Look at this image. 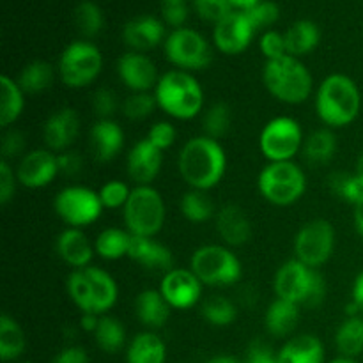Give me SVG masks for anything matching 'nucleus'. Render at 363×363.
Listing matches in <instances>:
<instances>
[{"label":"nucleus","mask_w":363,"mask_h":363,"mask_svg":"<svg viewBox=\"0 0 363 363\" xmlns=\"http://www.w3.org/2000/svg\"><path fill=\"white\" fill-rule=\"evenodd\" d=\"M119 108V101L112 89L99 87L92 96V110L98 119H112Z\"/></svg>","instance_id":"8fccbe9b"},{"label":"nucleus","mask_w":363,"mask_h":363,"mask_svg":"<svg viewBox=\"0 0 363 363\" xmlns=\"http://www.w3.org/2000/svg\"><path fill=\"white\" fill-rule=\"evenodd\" d=\"M300 321V305L275 298L264 314V326L269 335L289 337Z\"/></svg>","instance_id":"cd10ccee"},{"label":"nucleus","mask_w":363,"mask_h":363,"mask_svg":"<svg viewBox=\"0 0 363 363\" xmlns=\"http://www.w3.org/2000/svg\"><path fill=\"white\" fill-rule=\"evenodd\" d=\"M117 74L131 92L155 91L160 80L158 67L140 52H126L117 60Z\"/></svg>","instance_id":"f3484780"},{"label":"nucleus","mask_w":363,"mask_h":363,"mask_svg":"<svg viewBox=\"0 0 363 363\" xmlns=\"http://www.w3.org/2000/svg\"><path fill=\"white\" fill-rule=\"evenodd\" d=\"M353 301L363 314V269L357 275L353 284Z\"/></svg>","instance_id":"bf43d9fd"},{"label":"nucleus","mask_w":363,"mask_h":363,"mask_svg":"<svg viewBox=\"0 0 363 363\" xmlns=\"http://www.w3.org/2000/svg\"><path fill=\"white\" fill-rule=\"evenodd\" d=\"M131 245V234L126 229L108 227L101 230L94 241V250L105 261H119L128 257Z\"/></svg>","instance_id":"72a5a7b5"},{"label":"nucleus","mask_w":363,"mask_h":363,"mask_svg":"<svg viewBox=\"0 0 363 363\" xmlns=\"http://www.w3.org/2000/svg\"><path fill=\"white\" fill-rule=\"evenodd\" d=\"M243 363H277V354L266 344L254 342L248 350Z\"/></svg>","instance_id":"4d7b16f0"},{"label":"nucleus","mask_w":363,"mask_h":363,"mask_svg":"<svg viewBox=\"0 0 363 363\" xmlns=\"http://www.w3.org/2000/svg\"><path fill=\"white\" fill-rule=\"evenodd\" d=\"M170 311L172 307L169 301L163 298L160 289H145L135 300V314L137 319L145 326L147 330L155 332V330L163 328L170 318Z\"/></svg>","instance_id":"a878e982"},{"label":"nucleus","mask_w":363,"mask_h":363,"mask_svg":"<svg viewBox=\"0 0 363 363\" xmlns=\"http://www.w3.org/2000/svg\"><path fill=\"white\" fill-rule=\"evenodd\" d=\"M177 170L191 190H213L227 172L225 149L206 135L190 138L177 156Z\"/></svg>","instance_id":"f257e3e1"},{"label":"nucleus","mask_w":363,"mask_h":363,"mask_svg":"<svg viewBox=\"0 0 363 363\" xmlns=\"http://www.w3.org/2000/svg\"><path fill=\"white\" fill-rule=\"evenodd\" d=\"M53 80H55V69L45 60L28 62L18 77V84L25 94H39L48 91L53 85Z\"/></svg>","instance_id":"c9c22d12"},{"label":"nucleus","mask_w":363,"mask_h":363,"mask_svg":"<svg viewBox=\"0 0 363 363\" xmlns=\"http://www.w3.org/2000/svg\"><path fill=\"white\" fill-rule=\"evenodd\" d=\"M254 34L255 30L247 14L243 11H233L229 16L215 25L213 41L216 48L225 55H240L250 46Z\"/></svg>","instance_id":"dca6fc26"},{"label":"nucleus","mask_w":363,"mask_h":363,"mask_svg":"<svg viewBox=\"0 0 363 363\" xmlns=\"http://www.w3.org/2000/svg\"><path fill=\"white\" fill-rule=\"evenodd\" d=\"M59 174L57 155L50 149H32L18 162L16 167L18 183L30 190L48 186Z\"/></svg>","instance_id":"2eb2a0df"},{"label":"nucleus","mask_w":363,"mask_h":363,"mask_svg":"<svg viewBox=\"0 0 363 363\" xmlns=\"http://www.w3.org/2000/svg\"><path fill=\"white\" fill-rule=\"evenodd\" d=\"M328 186L333 195H337L342 201L350 204H357L363 197V184L358 181L354 174L335 172L328 177Z\"/></svg>","instance_id":"37998d69"},{"label":"nucleus","mask_w":363,"mask_h":363,"mask_svg":"<svg viewBox=\"0 0 363 363\" xmlns=\"http://www.w3.org/2000/svg\"><path fill=\"white\" fill-rule=\"evenodd\" d=\"M27 350V339L20 323L11 315H0V358L4 362H14Z\"/></svg>","instance_id":"473e14b6"},{"label":"nucleus","mask_w":363,"mask_h":363,"mask_svg":"<svg viewBox=\"0 0 363 363\" xmlns=\"http://www.w3.org/2000/svg\"><path fill=\"white\" fill-rule=\"evenodd\" d=\"M277 298L293 301L300 307H319L326 298V280L319 269H312L298 259L284 262L275 273Z\"/></svg>","instance_id":"39448f33"},{"label":"nucleus","mask_w":363,"mask_h":363,"mask_svg":"<svg viewBox=\"0 0 363 363\" xmlns=\"http://www.w3.org/2000/svg\"><path fill=\"white\" fill-rule=\"evenodd\" d=\"M94 340L99 350L105 351V353H119L126 346V328L117 318L101 315L98 328L94 332Z\"/></svg>","instance_id":"4c0bfd02"},{"label":"nucleus","mask_w":363,"mask_h":363,"mask_svg":"<svg viewBox=\"0 0 363 363\" xmlns=\"http://www.w3.org/2000/svg\"><path fill=\"white\" fill-rule=\"evenodd\" d=\"M80 135V116L74 108L64 106L55 110L43 126V138L46 147L55 155L69 151Z\"/></svg>","instance_id":"a211bd4d"},{"label":"nucleus","mask_w":363,"mask_h":363,"mask_svg":"<svg viewBox=\"0 0 363 363\" xmlns=\"http://www.w3.org/2000/svg\"><path fill=\"white\" fill-rule=\"evenodd\" d=\"M67 294H69L71 301L80 308L82 314H92L91 305V286H89L87 273L84 269H73L67 277Z\"/></svg>","instance_id":"79ce46f5"},{"label":"nucleus","mask_w":363,"mask_h":363,"mask_svg":"<svg viewBox=\"0 0 363 363\" xmlns=\"http://www.w3.org/2000/svg\"><path fill=\"white\" fill-rule=\"evenodd\" d=\"M354 176L358 177V181L363 184V152L358 156L357 160V167H354Z\"/></svg>","instance_id":"69168bd1"},{"label":"nucleus","mask_w":363,"mask_h":363,"mask_svg":"<svg viewBox=\"0 0 363 363\" xmlns=\"http://www.w3.org/2000/svg\"><path fill=\"white\" fill-rule=\"evenodd\" d=\"M158 108L177 121L195 119L204 106V91L188 71L170 69L160 77L155 87Z\"/></svg>","instance_id":"7ed1b4c3"},{"label":"nucleus","mask_w":363,"mask_h":363,"mask_svg":"<svg viewBox=\"0 0 363 363\" xmlns=\"http://www.w3.org/2000/svg\"><path fill=\"white\" fill-rule=\"evenodd\" d=\"M262 84L279 101L286 105H301L311 98L314 77L300 59L286 55L264 64Z\"/></svg>","instance_id":"20e7f679"},{"label":"nucleus","mask_w":363,"mask_h":363,"mask_svg":"<svg viewBox=\"0 0 363 363\" xmlns=\"http://www.w3.org/2000/svg\"><path fill=\"white\" fill-rule=\"evenodd\" d=\"M55 252L60 261L73 269L89 268L96 254L94 243L89 241L87 234L74 227H67L57 236Z\"/></svg>","instance_id":"aec40b11"},{"label":"nucleus","mask_w":363,"mask_h":363,"mask_svg":"<svg viewBox=\"0 0 363 363\" xmlns=\"http://www.w3.org/2000/svg\"><path fill=\"white\" fill-rule=\"evenodd\" d=\"M190 269L209 287H233L243 277L241 261L225 245L199 247L190 259Z\"/></svg>","instance_id":"0eeeda50"},{"label":"nucleus","mask_w":363,"mask_h":363,"mask_svg":"<svg viewBox=\"0 0 363 363\" xmlns=\"http://www.w3.org/2000/svg\"><path fill=\"white\" fill-rule=\"evenodd\" d=\"M123 39L126 46H130L131 52H149V50L156 48L163 39H167L165 25L151 14L137 16L124 25Z\"/></svg>","instance_id":"4be33fe9"},{"label":"nucleus","mask_w":363,"mask_h":363,"mask_svg":"<svg viewBox=\"0 0 363 363\" xmlns=\"http://www.w3.org/2000/svg\"><path fill=\"white\" fill-rule=\"evenodd\" d=\"M74 23L85 38H96L103 30L105 18L99 6L92 0H82L74 9Z\"/></svg>","instance_id":"ea45409f"},{"label":"nucleus","mask_w":363,"mask_h":363,"mask_svg":"<svg viewBox=\"0 0 363 363\" xmlns=\"http://www.w3.org/2000/svg\"><path fill=\"white\" fill-rule=\"evenodd\" d=\"M325 346L315 335H296L277 353V363H325Z\"/></svg>","instance_id":"bb28decb"},{"label":"nucleus","mask_w":363,"mask_h":363,"mask_svg":"<svg viewBox=\"0 0 363 363\" xmlns=\"http://www.w3.org/2000/svg\"><path fill=\"white\" fill-rule=\"evenodd\" d=\"M303 142L300 123L287 116L268 121L259 135V149L268 163L294 162L298 152L303 149Z\"/></svg>","instance_id":"9d476101"},{"label":"nucleus","mask_w":363,"mask_h":363,"mask_svg":"<svg viewBox=\"0 0 363 363\" xmlns=\"http://www.w3.org/2000/svg\"><path fill=\"white\" fill-rule=\"evenodd\" d=\"M202 318L209 323V325L216 326V328H225L230 326L238 318V307L223 296H211L202 303L201 307Z\"/></svg>","instance_id":"58836bf2"},{"label":"nucleus","mask_w":363,"mask_h":363,"mask_svg":"<svg viewBox=\"0 0 363 363\" xmlns=\"http://www.w3.org/2000/svg\"><path fill=\"white\" fill-rule=\"evenodd\" d=\"M354 211H353V222H354V229H357L358 236L363 240V197L357 204L353 206Z\"/></svg>","instance_id":"680f3d73"},{"label":"nucleus","mask_w":363,"mask_h":363,"mask_svg":"<svg viewBox=\"0 0 363 363\" xmlns=\"http://www.w3.org/2000/svg\"><path fill=\"white\" fill-rule=\"evenodd\" d=\"M259 48H261V53L264 55L266 62L268 60L282 59V57L287 55L286 38L277 30H266L262 34L261 41H259Z\"/></svg>","instance_id":"603ef678"},{"label":"nucleus","mask_w":363,"mask_h":363,"mask_svg":"<svg viewBox=\"0 0 363 363\" xmlns=\"http://www.w3.org/2000/svg\"><path fill=\"white\" fill-rule=\"evenodd\" d=\"M303 158L311 165H326L333 160L337 152V137L330 128H319L312 131L303 142Z\"/></svg>","instance_id":"2f4dec72"},{"label":"nucleus","mask_w":363,"mask_h":363,"mask_svg":"<svg viewBox=\"0 0 363 363\" xmlns=\"http://www.w3.org/2000/svg\"><path fill=\"white\" fill-rule=\"evenodd\" d=\"M128 257L137 264L152 272H170L174 268V255L170 248L156 241L155 238L131 236L130 254Z\"/></svg>","instance_id":"b1692460"},{"label":"nucleus","mask_w":363,"mask_h":363,"mask_svg":"<svg viewBox=\"0 0 363 363\" xmlns=\"http://www.w3.org/2000/svg\"><path fill=\"white\" fill-rule=\"evenodd\" d=\"M229 2L233 4V7H236L238 11H247L250 9L252 6L261 2V0H229Z\"/></svg>","instance_id":"0e129e2a"},{"label":"nucleus","mask_w":363,"mask_h":363,"mask_svg":"<svg viewBox=\"0 0 363 363\" xmlns=\"http://www.w3.org/2000/svg\"><path fill=\"white\" fill-rule=\"evenodd\" d=\"M202 130L204 135L209 138H220L225 137L230 130V108L227 103H215L209 106L202 119Z\"/></svg>","instance_id":"a19ab883"},{"label":"nucleus","mask_w":363,"mask_h":363,"mask_svg":"<svg viewBox=\"0 0 363 363\" xmlns=\"http://www.w3.org/2000/svg\"><path fill=\"white\" fill-rule=\"evenodd\" d=\"M202 287L204 284L197 279V275L190 268H172L170 272L163 273V279L160 282V293L172 308L186 311L201 301Z\"/></svg>","instance_id":"4468645a"},{"label":"nucleus","mask_w":363,"mask_h":363,"mask_svg":"<svg viewBox=\"0 0 363 363\" xmlns=\"http://www.w3.org/2000/svg\"><path fill=\"white\" fill-rule=\"evenodd\" d=\"M163 165V151L151 144L147 138L135 142L131 145L126 158L128 176L131 181L137 183V186H147L156 177L160 176V170Z\"/></svg>","instance_id":"6ab92c4d"},{"label":"nucleus","mask_w":363,"mask_h":363,"mask_svg":"<svg viewBox=\"0 0 363 363\" xmlns=\"http://www.w3.org/2000/svg\"><path fill=\"white\" fill-rule=\"evenodd\" d=\"M284 38H286L287 55L300 59L318 48L319 41H321V32L314 21L298 20L287 28Z\"/></svg>","instance_id":"c756f323"},{"label":"nucleus","mask_w":363,"mask_h":363,"mask_svg":"<svg viewBox=\"0 0 363 363\" xmlns=\"http://www.w3.org/2000/svg\"><path fill=\"white\" fill-rule=\"evenodd\" d=\"M27 142H25V135L20 130H14V128H7L2 135V140H0V151H2V160L11 163V160L23 158L27 155Z\"/></svg>","instance_id":"09e8293b"},{"label":"nucleus","mask_w":363,"mask_h":363,"mask_svg":"<svg viewBox=\"0 0 363 363\" xmlns=\"http://www.w3.org/2000/svg\"><path fill=\"white\" fill-rule=\"evenodd\" d=\"M247 14L248 21L252 23L254 30H262V28L272 27L273 23H277L280 16V9L275 2H269V0H261L259 4L252 6L250 9L243 11Z\"/></svg>","instance_id":"49530a36"},{"label":"nucleus","mask_w":363,"mask_h":363,"mask_svg":"<svg viewBox=\"0 0 363 363\" xmlns=\"http://www.w3.org/2000/svg\"><path fill=\"white\" fill-rule=\"evenodd\" d=\"M165 202L152 184L135 186L123 208V220L131 236L156 238L165 225Z\"/></svg>","instance_id":"423d86ee"},{"label":"nucleus","mask_w":363,"mask_h":363,"mask_svg":"<svg viewBox=\"0 0 363 363\" xmlns=\"http://www.w3.org/2000/svg\"><path fill=\"white\" fill-rule=\"evenodd\" d=\"M25 92L21 91L18 80L7 74L0 77V126L4 130L16 123L25 108Z\"/></svg>","instance_id":"7c9ffc66"},{"label":"nucleus","mask_w":363,"mask_h":363,"mask_svg":"<svg viewBox=\"0 0 363 363\" xmlns=\"http://www.w3.org/2000/svg\"><path fill=\"white\" fill-rule=\"evenodd\" d=\"M162 16L174 30L181 28L188 18L186 0H162Z\"/></svg>","instance_id":"864d4df0"},{"label":"nucleus","mask_w":363,"mask_h":363,"mask_svg":"<svg viewBox=\"0 0 363 363\" xmlns=\"http://www.w3.org/2000/svg\"><path fill=\"white\" fill-rule=\"evenodd\" d=\"M206 363H243V360L233 357V354H216V357H211Z\"/></svg>","instance_id":"e2e57ef3"},{"label":"nucleus","mask_w":363,"mask_h":363,"mask_svg":"<svg viewBox=\"0 0 363 363\" xmlns=\"http://www.w3.org/2000/svg\"><path fill=\"white\" fill-rule=\"evenodd\" d=\"M167 346L156 332H142L128 344L126 363H165Z\"/></svg>","instance_id":"c85d7f7f"},{"label":"nucleus","mask_w":363,"mask_h":363,"mask_svg":"<svg viewBox=\"0 0 363 363\" xmlns=\"http://www.w3.org/2000/svg\"><path fill=\"white\" fill-rule=\"evenodd\" d=\"M91 151L101 163L112 162L124 147V131L113 119H98L89 131Z\"/></svg>","instance_id":"5701e85b"},{"label":"nucleus","mask_w":363,"mask_h":363,"mask_svg":"<svg viewBox=\"0 0 363 363\" xmlns=\"http://www.w3.org/2000/svg\"><path fill=\"white\" fill-rule=\"evenodd\" d=\"M85 273L91 286L92 314L106 315L119 300V287H117L116 279L108 272L96 266L85 268Z\"/></svg>","instance_id":"393cba45"},{"label":"nucleus","mask_w":363,"mask_h":363,"mask_svg":"<svg viewBox=\"0 0 363 363\" xmlns=\"http://www.w3.org/2000/svg\"><path fill=\"white\" fill-rule=\"evenodd\" d=\"M257 188L264 201L273 206H291L303 197L307 176L294 162H273L261 170Z\"/></svg>","instance_id":"6e6552de"},{"label":"nucleus","mask_w":363,"mask_h":363,"mask_svg":"<svg viewBox=\"0 0 363 363\" xmlns=\"http://www.w3.org/2000/svg\"><path fill=\"white\" fill-rule=\"evenodd\" d=\"M101 50L91 41H73L59 59V78L66 87L84 89L101 74Z\"/></svg>","instance_id":"1a4fd4ad"},{"label":"nucleus","mask_w":363,"mask_h":363,"mask_svg":"<svg viewBox=\"0 0 363 363\" xmlns=\"http://www.w3.org/2000/svg\"><path fill=\"white\" fill-rule=\"evenodd\" d=\"M57 162H59V172L62 176L74 177L82 172L84 169V158L78 151H64L57 155Z\"/></svg>","instance_id":"6e6d98bb"},{"label":"nucleus","mask_w":363,"mask_h":363,"mask_svg":"<svg viewBox=\"0 0 363 363\" xmlns=\"http://www.w3.org/2000/svg\"><path fill=\"white\" fill-rule=\"evenodd\" d=\"M294 259L312 269H319L332 259L335 250V229L325 218L303 223L294 236Z\"/></svg>","instance_id":"f8f14e48"},{"label":"nucleus","mask_w":363,"mask_h":363,"mask_svg":"<svg viewBox=\"0 0 363 363\" xmlns=\"http://www.w3.org/2000/svg\"><path fill=\"white\" fill-rule=\"evenodd\" d=\"M21 363H30V362H21Z\"/></svg>","instance_id":"774afa93"},{"label":"nucleus","mask_w":363,"mask_h":363,"mask_svg":"<svg viewBox=\"0 0 363 363\" xmlns=\"http://www.w3.org/2000/svg\"><path fill=\"white\" fill-rule=\"evenodd\" d=\"M147 138L155 147H158L160 151H167L174 145L177 138V131L174 128L172 123L169 121H158V123L152 124L147 131Z\"/></svg>","instance_id":"3c124183"},{"label":"nucleus","mask_w":363,"mask_h":363,"mask_svg":"<svg viewBox=\"0 0 363 363\" xmlns=\"http://www.w3.org/2000/svg\"><path fill=\"white\" fill-rule=\"evenodd\" d=\"M335 347L340 357H360L363 353V315H353L342 321L335 333Z\"/></svg>","instance_id":"f704fd0d"},{"label":"nucleus","mask_w":363,"mask_h":363,"mask_svg":"<svg viewBox=\"0 0 363 363\" xmlns=\"http://www.w3.org/2000/svg\"><path fill=\"white\" fill-rule=\"evenodd\" d=\"M181 215L191 223H206L216 216V208L208 191L188 190L179 202Z\"/></svg>","instance_id":"e433bc0d"},{"label":"nucleus","mask_w":363,"mask_h":363,"mask_svg":"<svg viewBox=\"0 0 363 363\" xmlns=\"http://www.w3.org/2000/svg\"><path fill=\"white\" fill-rule=\"evenodd\" d=\"M362 110V92L357 82L342 73H333L315 91V112L330 130L346 128L357 121Z\"/></svg>","instance_id":"f03ea898"},{"label":"nucleus","mask_w":363,"mask_h":363,"mask_svg":"<svg viewBox=\"0 0 363 363\" xmlns=\"http://www.w3.org/2000/svg\"><path fill=\"white\" fill-rule=\"evenodd\" d=\"M16 169H13L6 160H0V204L6 206L13 201L16 194Z\"/></svg>","instance_id":"5fc2aeb1"},{"label":"nucleus","mask_w":363,"mask_h":363,"mask_svg":"<svg viewBox=\"0 0 363 363\" xmlns=\"http://www.w3.org/2000/svg\"><path fill=\"white\" fill-rule=\"evenodd\" d=\"M131 190L133 188L128 186V183H124V181L112 179L106 181L98 194L105 209H123L126 206L128 199H130Z\"/></svg>","instance_id":"a18cd8bd"},{"label":"nucleus","mask_w":363,"mask_h":363,"mask_svg":"<svg viewBox=\"0 0 363 363\" xmlns=\"http://www.w3.org/2000/svg\"><path fill=\"white\" fill-rule=\"evenodd\" d=\"M99 319H101V315L98 314H82L80 326L85 330V332H91L92 335H94L96 328H98L99 325Z\"/></svg>","instance_id":"052dcab7"},{"label":"nucleus","mask_w":363,"mask_h":363,"mask_svg":"<svg viewBox=\"0 0 363 363\" xmlns=\"http://www.w3.org/2000/svg\"><path fill=\"white\" fill-rule=\"evenodd\" d=\"M53 209L57 216L66 223L67 227L84 229L91 225L101 216L103 204L98 191L87 186H66L57 194L53 201Z\"/></svg>","instance_id":"ddd939ff"},{"label":"nucleus","mask_w":363,"mask_h":363,"mask_svg":"<svg viewBox=\"0 0 363 363\" xmlns=\"http://www.w3.org/2000/svg\"><path fill=\"white\" fill-rule=\"evenodd\" d=\"M156 106H158V101H156L155 92H131L123 101L121 110L128 119L144 121L149 116H152Z\"/></svg>","instance_id":"c03bdc74"},{"label":"nucleus","mask_w":363,"mask_h":363,"mask_svg":"<svg viewBox=\"0 0 363 363\" xmlns=\"http://www.w3.org/2000/svg\"><path fill=\"white\" fill-rule=\"evenodd\" d=\"M52 363H89V354L80 346H67L53 357Z\"/></svg>","instance_id":"13d9d810"},{"label":"nucleus","mask_w":363,"mask_h":363,"mask_svg":"<svg viewBox=\"0 0 363 363\" xmlns=\"http://www.w3.org/2000/svg\"><path fill=\"white\" fill-rule=\"evenodd\" d=\"M163 50L167 60L176 69L188 71V73L206 69L213 60L211 45L206 41L204 35L188 27L170 32L163 43Z\"/></svg>","instance_id":"9b49d317"},{"label":"nucleus","mask_w":363,"mask_h":363,"mask_svg":"<svg viewBox=\"0 0 363 363\" xmlns=\"http://www.w3.org/2000/svg\"><path fill=\"white\" fill-rule=\"evenodd\" d=\"M328 363H358L357 358H346V357H337L335 360L328 362Z\"/></svg>","instance_id":"338daca9"},{"label":"nucleus","mask_w":363,"mask_h":363,"mask_svg":"<svg viewBox=\"0 0 363 363\" xmlns=\"http://www.w3.org/2000/svg\"><path fill=\"white\" fill-rule=\"evenodd\" d=\"M194 7L199 16L211 23H218L234 11L229 0H194Z\"/></svg>","instance_id":"de8ad7c7"},{"label":"nucleus","mask_w":363,"mask_h":363,"mask_svg":"<svg viewBox=\"0 0 363 363\" xmlns=\"http://www.w3.org/2000/svg\"><path fill=\"white\" fill-rule=\"evenodd\" d=\"M216 233L225 247H243L252 238V223L243 208L227 204L216 211Z\"/></svg>","instance_id":"412c9836"}]
</instances>
